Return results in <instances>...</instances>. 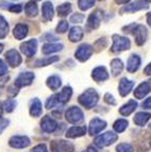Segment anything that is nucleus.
<instances>
[{"label":"nucleus","mask_w":151,"mask_h":152,"mask_svg":"<svg viewBox=\"0 0 151 152\" xmlns=\"http://www.w3.org/2000/svg\"><path fill=\"white\" fill-rule=\"evenodd\" d=\"M149 8V5L146 2L143 1H136V2H132L130 4L125 5L120 10V13H134L141 10H147Z\"/></svg>","instance_id":"nucleus-14"},{"label":"nucleus","mask_w":151,"mask_h":152,"mask_svg":"<svg viewBox=\"0 0 151 152\" xmlns=\"http://www.w3.org/2000/svg\"><path fill=\"white\" fill-rule=\"evenodd\" d=\"M106 44H108V43H106V38H100V39H98V41L94 44L93 49H95L96 51H100V50H102V49L106 48Z\"/></svg>","instance_id":"nucleus-40"},{"label":"nucleus","mask_w":151,"mask_h":152,"mask_svg":"<svg viewBox=\"0 0 151 152\" xmlns=\"http://www.w3.org/2000/svg\"><path fill=\"white\" fill-rule=\"evenodd\" d=\"M58 105H61V104H60V102H59V99H58L56 94L50 96L47 99V101H46V107L49 110L53 109V107H56Z\"/></svg>","instance_id":"nucleus-37"},{"label":"nucleus","mask_w":151,"mask_h":152,"mask_svg":"<svg viewBox=\"0 0 151 152\" xmlns=\"http://www.w3.org/2000/svg\"><path fill=\"white\" fill-rule=\"evenodd\" d=\"M71 95H73V89H71L70 86H65L59 94H56L61 105L67 103L69 101V99L71 98Z\"/></svg>","instance_id":"nucleus-24"},{"label":"nucleus","mask_w":151,"mask_h":152,"mask_svg":"<svg viewBox=\"0 0 151 152\" xmlns=\"http://www.w3.org/2000/svg\"><path fill=\"white\" fill-rule=\"evenodd\" d=\"M65 118L73 124H80L84 121V114L80 107H70L65 112Z\"/></svg>","instance_id":"nucleus-3"},{"label":"nucleus","mask_w":151,"mask_h":152,"mask_svg":"<svg viewBox=\"0 0 151 152\" xmlns=\"http://www.w3.org/2000/svg\"><path fill=\"white\" fill-rule=\"evenodd\" d=\"M129 1H130V0H115V2L117 3V4H127Z\"/></svg>","instance_id":"nucleus-53"},{"label":"nucleus","mask_w":151,"mask_h":152,"mask_svg":"<svg viewBox=\"0 0 151 152\" xmlns=\"http://www.w3.org/2000/svg\"><path fill=\"white\" fill-rule=\"evenodd\" d=\"M151 91V85L148 82H143L136 87L134 91V97L136 99H143L144 97H146L147 95L150 93Z\"/></svg>","instance_id":"nucleus-18"},{"label":"nucleus","mask_w":151,"mask_h":152,"mask_svg":"<svg viewBox=\"0 0 151 152\" xmlns=\"http://www.w3.org/2000/svg\"><path fill=\"white\" fill-rule=\"evenodd\" d=\"M68 30V23L66 20H61L59 25L56 26V32L58 33H65Z\"/></svg>","instance_id":"nucleus-42"},{"label":"nucleus","mask_w":151,"mask_h":152,"mask_svg":"<svg viewBox=\"0 0 151 152\" xmlns=\"http://www.w3.org/2000/svg\"><path fill=\"white\" fill-rule=\"evenodd\" d=\"M8 72V65L4 63L3 60H0V77H3Z\"/></svg>","instance_id":"nucleus-47"},{"label":"nucleus","mask_w":151,"mask_h":152,"mask_svg":"<svg viewBox=\"0 0 151 152\" xmlns=\"http://www.w3.org/2000/svg\"><path fill=\"white\" fill-rule=\"evenodd\" d=\"M141 66V58L137 54H132L129 56L128 62H127V70L129 72H135L139 70Z\"/></svg>","instance_id":"nucleus-19"},{"label":"nucleus","mask_w":151,"mask_h":152,"mask_svg":"<svg viewBox=\"0 0 151 152\" xmlns=\"http://www.w3.org/2000/svg\"><path fill=\"white\" fill-rule=\"evenodd\" d=\"M9 124H10V120L9 119H5V118H2V117H0V134L3 132V130L5 128H8Z\"/></svg>","instance_id":"nucleus-45"},{"label":"nucleus","mask_w":151,"mask_h":152,"mask_svg":"<svg viewBox=\"0 0 151 152\" xmlns=\"http://www.w3.org/2000/svg\"><path fill=\"white\" fill-rule=\"evenodd\" d=\"M95 4V0H79L78 5L81 11H87L88 9L93 8Z\"/></svg>","instance_id":"nucleus-38"},{"label":"nucleus","mask_w":151,"mask_h":152,"mask_svg":"<svg viewBox=\"0 0 151 152\" xmlns=\"http://www.w3.org/2000/svg\"><path fill=\"white\" fill-rule=\"evenodd\" d=\"M113 45L111 47V51L114 53H119L121 51L128 50L131 47V42L128 37L120 35H113Z\"/></svg>","instance_id":"nucleus-2"},{"label":"nucleus","mask_w":151,"mask_h":152,"mask_svg":"<svg viewBox=\"0 0 151 152\" xmlns=\"http://www.w3.org/2000/svg\"><path fill=\"white\" fill-rule=\"evenodd\" d=\"M78 100H79V103L82 107H85V109H93L96 104H97V102H98L99 95L94 88H89L84 91L82 95H80Z\"/></svg>","instance_id":"nucleus-1"},{"label":"nucleus","mask_w":151,"mask_h":152,"mask_svg":"<svg viewBox=\"0 0 151 152\" xmlns=\"http://www.w3.org/2000/svg\"><path fill=\"white\" fill-rule=\"evenodd\" d=\"M82 152H99V151H98V149H96L94 146H89V147H87L84 151H82Z\"/></svg>","instance_id":"nucleus-52"},{"label":"nucleus","mask_w":151,"mask_h":152,"mask_svg":"<svg viewBox=\"0 0 151 152\" xmlns=\"http://www.w3.org/2000/svg\"><path fill=\"white\" fill-rule=\"evenodd\" d=\"M68 37H69L70 42H73V43L80 42L83 38V29L80 28V27H73L69 31Z\"/></svg>","instance_id":"nucleus-27"},{"label":"nucleus","mask_w":151,"mask_h":152,"mask_svg":"<svg viewBox=\"0 0 151 152\" xmlns=\"http://www.w3.org/2000/svg\"><path fill=\"white\" fill-rule=\"evenodd\" d=\"M8 94L11 95L12 97L16 96L18 94V87L15 86V85H13V86H10L8 88Z\"/></svg>","instance_id":"nucleus-49"},{"label":"nucleus","mask_w":151,"mask_h":152,"mask_svg":"<svg viewBox=\"0 0 151 152\" xmlns=\"http://www.w3.org/2000/svg\"><path fill=\"white\" fill-rule=\"evenodd\" d=\"M32 152H48V148L45 144H40L33 148Z\"/></svg>","instance_id":"nucleus-44"},{"label":"nucleus","mask_w":151,"mask_h":152,"mask_svg":"<svg viewBox=\"0 0 151 152\" xmlns=\"http://www.w3.org/2000/svg\"><path fill=\"white\" fill-rule=\"evenodd\" d=\"M25 12L26 14L30 17H34L38 14V8L37 5H36L35 2H33V1H29L25 7Z\"/></svg>","instance_id":"nucleus-32"},{"label":"nucleus","mask_w":151,"mask_h":152,"mask_svg":"<svg viewBox=\"0 0 151 152\" xmlns=\"http://www.w3.org/2000/svg\"><path fill=\"white\" fill-rule=\"evenodd\" d=\"M29 29L28 26L25 25V23H17L15 26V28L13 30V34H14V37L16 39H23L26 36L28 35Z\"/></svg>","instance_id":"nucleus-23"},{"label":"nucleus","mask_w":151,"mask_h":152,"mask_svg":"<svg viewBox=\"0 0 151 152\" xmlns=\"http://www.w3.org/2000/svg\"><path fill=\"white\" fill-rule=\"evenodd\" d=\"M106 128V122L104 120L100 119L98 117H95L91 120L89 126H88V133L94 136L97 135L98 133H100L102 130H104Z\"/></svg>","instance_id":"nucleus-10"},{"label":"nucleus","mask_w":151,"mask_h":152,"mask_svg":"<svg viewBox=\"0 0 151 152\" xmlns=\"http://www.w3.org/2000/svg\"><path fill=\"white\" fill-rule=\"evenodd\" d=\"M84 20V15L81 13H75L70 16V21L73 23H81Z\"/></svg>","instance_id":"nucleus-41"},{"label":"nucleus","mask_w":151,"mask_h":152,"mask_svg":"<svg viewBox=\"0 0 151 152\" xmlns=\"http://www.w3.org/2000/svg\"><path fill=\"white\" fill-rule=\"evenodd\" d=\"M56 11H58V15L61 16V17H65L67 16L69 13L71 12V4L68 2L62 3L61 5H59L56 8Z\"/></svg>","instance_id":"nucleus-34"},{"label":"nucleus","mask_w":151,"mask_h":152,"mask_svg":"<svg viewBox=\"0 0 151 152\" xmlns=\"http://www.w3.org/2000/svg\"><path fill=\"white\" fill-rule=\"evenodd\" d=\"M58 38L56 37L54 35L50 34V33H46L42 36V41H47V42H52V41H56Z\"/></svg>","instance_id":"nucleus-48"},{"label":"nucleus","mask_w":151,"mask_h":152,"mask_svg":"<svg viewBox=\"0 0 151 152\" xmlns=\"http://www.w3.org/2000/svg\"><path fill=\"white\" fill-rule=\"evenodd\" d=\"M34 78H35V76H34V74H33V72H31V71L21 72V74H19V76L16 78L14 85H15V86H17L18 88H20V87L28 86V85H30V84L33 82Z\"/></svg>","instance_id":"nucleus-9"},{"label":"nucleus","mask_w":151,"mask_h":152,"mask_svg":"<svg viewBox=\"0 0 151 152\" xmlns=\"http://www.w3.org/2000/svg\"><path fill=\"white\" fill-rule=\"evenodd\" d=\"M62 85V80L59 76H51L47 79V86L51 91H58Z\"/></svg>","instance_id":"nucleus-30"},{"label":"nucleus","mask_w":151,"mask_h":152,"mask_svg":"<svg viewBox=\"0 0 151 152\" xmlns=\"http://www.w3.org/2000/svg\"><path fill=\"white\" fill-rule=\"evenodd\" d=\"M16 104H17V102L14 99H8V100H5L2 103V109L7 113H11V112H13L15 110Z\"/></svg>","instance_id":"nucleus-36"},{"label":"nucleus","mask_w":151,"mask_h":152,"mask_svg":"<svg viewBox=\"0 0 151 152\" xmlns=\"http://www.w3.org/2000/svg\"><path fill=\"white\" fill-rule=\"evenodd\" d=\"M101 23V13L99 10H96L95 12H93L89 15L87 19V28H89L91 30H95V29L99 28Z\"/></svg>","instance_id":"nucleus-17"},{"label":"nucleus","mask_w":151,"mask_h":152,"mask_svg":"<svg viewBox=\"0 0 151 152\" xmlns=\"http://www.w3.org/2000/svg\"><path fill=\"white\" fill-rule=\"evenodd\" d=\"M86 133V128L84 126H73L66 131V136L68 138H77V137L83 136Z\"/></svg>","instance_id":"nucleus-20"},{"label":"nucleus","mask_w":151,"mask_h":152,"mask_svg":"<svg viewBox=\"0 0 151 152\" xmlns=\"http://www.w3.org/2000/svg\"><path fill=\"white\" fill-rule=\"evenodd\" d=\"M92 78L96 82H102L108 79V72L104 66H98L92 72Z\"/></svg>","instance_id":"nucleus-15"},{"label":"nucleus","mask_w":151,"mask_h":152,"mask_svg":"<svg viewBox=\"0 0 151 152\" xmlns=\"http://www.w3.org/2000/svg\"><path fill=\"white\" fill-rule=\"evenodd\" d=\"M34 1H40V0H34Z\"/></svg>","instance_id":"nucleus-58"},{"label":"nucleus","mask_w":151,"mask_h":152,"mask_svg":"<svg viewBox=\"0 0 151 152\" xmlns=\"http://www.w3.org/2000/svg\"><path fill=\"white\" fill-rule=\"evenodd\" d=\"M2 112H3V109H2V105L0 104V117L2 116Z\"/></svg>","instance_id":"nucleus-56"},{"label":"nucleus","mask_w":151,"mask_h":152,"mask_svg":"<svg viewBox=\"0 0 151 152\" xmlns=\"http://www.w3.org/2000/svg\"><path fill=\"white\" fill-rule=\"evenodd\" d=\"M63 49V45L62 44H52V43H48L45 44L42 48V51H43L44 54H50L53 53V52H58V51H61Z\"/></svg>","instance_id":"nucleus-29"},{"label":"nucleus","mask_w":151,"mask_h":152,"mask_svg":"<svg viewBox=\"0 0 151 152\" xmlns=\"http://www.w3.org/2000/svg\"><path fill=\"white\" fill-rule=\"evenodd\" d=\"M132 34L135 37V43L139 46H141L146 42L147 36H148V31H147V28L145 26L136 25L134 30L132 31Z\"/></svg>","instance_id":"nucleus-8"},{"label":"nucleus","mask_w":151,"mask_h":152,"mask_svg":"<svg viewBox=\"0 0 151 152\" xmlns=\"http://www.w3.org/2000/svg\"><path fill=\"white\" fill-rule=\"evenodd\" d=\"M116 151L117 152H133V147H132L130 144L122 142V144H119L118 146L116 147Z\"/></svg>","instance_id":"nucleus-39"},{"label":"nucleus","mask_w":151,"mask_h":152,"mask_svg":"<svg viewBox=\"0 0 151 152\" xmlns=\"http://www.w3.org/2000/svg\"><path fill=\"white\" fill-rule=\"evenodd\" d=\"M43 113V105L38 98H34L30 102V115L33 117H40Z\"/></svg>","instance_id":"nucleus-22"},{"label":"nucleus","mask_w":151,"mask_h":152,"mask_svg":"<svg viewBox=\"0 0 151 152\" xmlns=\"http://www.w3.org/2000/svg\"><path fill=\"white\" fill-rule=\"evenodd\" d=\"M123 69V63L120 58H114L111 62V72L114 77H117L121 74Z\"/></svg>","instance_id":"nucleus-28"},{"label":"nucleus","mask_w":151,"mask_h":152,"mask_svg":"<svg viewBox=\"0 0 151 152\" xmlns=\"http://www.w3.org/2000/svg\"><path fill=\"white\" fill-rule=\"evenodd\" d=\"M3 48H4V45H3V44H0V53L3 51Z\"/></svg>","instance_id":"nucleus-55"},{"label":"nucleus","mask_w":151,"mask_h":152,"mask_svg":"<svg viewBox=\"0 0 151 152\" xmlns=\"http://www.w3.org/2000/svg\"><path fill=\"white\" fill-rule=\"evenodd\" d=\"M144 74L147 75V76H151V63H149L148 65L145 67V69H144Z\"/></svg>","instance_id":"nucleus-51"},{"label":"nucleus","mask_w":151,"mask_h":152,"mask_svg":"<svg viewBox=\"0 0 151 152\" xmlns=\"http://www.w3.org/2000/svg\"><path fill=\"white\" fill-rule=\"evenodd\" d=\"M50 149L52 152H73L75 146L70 142L59 140H52L51 142Z\"/></svg>","instance_id":"nucleus-5"},{"label":"nucleus","mask_w":151,"mask_h":152,"mask_svg":"<svg viewBox=\"0 0 151 152\" xmlns=\"http://www.w3.org/2000/svg\"><path fill=\"white\" fill-rule=\"evenodd\" d=\"M93 50H94L93 46L88 45V44H82V45L79 46L78 49L76 50L75 56H76V58L79 60L80 62H85L92 56Z\"/></svg>","instance_id":"nucleus-6"},{"label":"nucleus","mask_w":151,"mask_h":152,"mask_svg":"<svg viewBox=\"0 0 151 152\" xmlns=\"http://www.w3.org/2000/svg\"><path fill=\"white\" fill-rule=\"evenodd\" d=\"M118 140V135L117 133H114L112 131H108L103 134L99 135L95 138V145L98 146L99 148L108 147L110 145L114 144L116 140Z\"/></svg>","instance_id":"nucleus-4"},{"label":"nucleus","mask_w":151,"mask_h":152,"mask_svg":"<svg viewBox=\"0 0 151 152\" xmlns=\"http://www.w3.org/2000/svg\"><path fill=\"white\" fill-rule=\"evenodd\" d=\"M150 118H151V114H149V113H146V112H139V113L135 114V116H134L133 121L136 126L144 127V126L150 120Z\"/></svg>","instance_id":"nucleus-25"},{"label":"nucleus","mask_w":151,"mask_h":152,"mask_svg":"<svg viewBox=\"0 0 151 152\" xmlns=\"http://www.w3.org/2000/svg\"><path fill=\"white\" fill-rule=\"evenodd\" d=\"M9 33V23L3 16L0 15V38H4Z\"/></svg>","instance_id":"nucleus-35"},{"label":"nucleus","mask_w":151,"mask_h":152,"mask_svg":"<svg viewBox=\"0 0 151 152\" xmlns=\"http://www.w3.org/2000/svg\"><path fill=\"white\" fill-rule=\"evenodd\" d=\"M59 61V56H46V58H40V60H36L34 65L35 67H44V66H48L52 63H56Z\"/></svg>","instance_id":"nucleus-31"},{"label":"nucleus","mask_w":151,"mask_h":152,"mask_svg":"<svg viewBox=\"0 0 151 152\" xmlns=\"http://www.w3.org/2000/svg\"><path fill=\"white\" fill-rule=\"evenodd\" d=\"M40 128L44 132L46 133H52V132H56L58 129V124L52 117L50 116H44L42 118V121H40Z\"/></svg>","instance_id":"nucleus-13"},{"label":"nucleus","mask_w":151,"mask_h":152,"mask_svg":"<svg viewBox=\"0 0 151 152\" xmlns=\"http://www.w3.org/2000/svg\"><path fill=\"white\" fill-rule=\"evenodd\" d=\"M141 1H143V2H150V1H151V0H141Z\"/></svg>","instance_id":"nucleus-57"},{"label":"nucleus","mask_w":151,"mask_h":152,"mask_svg":"<svg viewBox=\"0 0 151 152\" xmlns=\"http://www.w3.org/2000/svg\"><path fill=\"white\" fill-rule=\"evenodd\" d=\"M147 23H148V25L151 27V12H149L148 14H147Z\"/></svg>","instance_id":"nucleus-54"},{"label":"nucleus","mask_w":151,"mask_h":152,"mask_svg":"<svg viewBox=\"0 0 151 152\" xmlns=\"http://www.w3.org/2000/svg\"><path fill=\"white\" fill-rule=\"evenodd\" d=\"M37 50V41L36 39H30L20 45V51L25 54L26 56L31 58L36 53Z\"/></svg>","instance_id":"nucleus-11"},{"label":"nucleus","mask_w":151,"mask_h":152,"mask_svg":"<svg viewBox=\"0 0 151 152\" xmlns=\"http://www.w3.org/2000/svg\"><path fill=\"white\" fill-rule=\"evenodd\" d=\"M128 120L127 119H123V118H120V119H117L115 122H114V130H115V132H117V133H122L125 130L128 128Z\"/></svg>","instance_id":"nucleus-33"},{"label":"nucleus","mask_w":151,"mask_h":152,"mask_svg":"<svg viewBox=\"0 0 151 152\" xmlns=\"http://www.w3.org/2000/svg\"><path fill=\"white\" fill-rule=\"evenodd\" d=\"M31 140L28 136H23V135H15L10 138L9 140V145L12 148L15 149H23L30 146Z\"/></svg>","instance_id":"nucleus-7"},{"label":"nucleus","mask_w":151,"mask_h":152,"mask_svg":"<svg viewBox=\"0 0 151 152\" xmlns=\"http://www.w3.org/2000/svg\"><path fill=\"white\" fill-rule=\"evenodd\" d=\"M104 101H106L108 104H110V105H115L116 104V100L114 99L113 95H111L110 93L104 95Z\"/></svg>","instance_id":"nucleus-43"},{"label":"nucleus","mask_w":151,"mask_h":152,"mask_svg":"<svg viewBox=\"0 0 151 152\" xmlns=\"http://www.w3.org/2000/svg\"><path fill=\"white\" fill-rule=\"evenodd\" d=\"M141 107H143V109H145V110H150L151 109V97L147 98L146 100L141 103Z\"/></svg>","instance_id":"nucleus-50"},{"label":"nucleus","mask_w":151,"mask_h":152,"mask_svg":"<svg viewBox=\"0 0 151 152\" xmlns=\"http://www.w3.org/2000/svg\"><path fill=\"white\" fill-rule=\"evenodd\" d=\"M5 60L11 67H18L23 62V58L15 49H10L5 52Z\"/></svg>","instance_id":"nucleus-12"},{"label":"nucleus","mask_w":151,"mask_h":152,"mask_svg":"<svg viewBox=\"0 0 151 152\" xmlns=\"http://www.w3.org/2000/svg\"><path fill=\"white\" fill-rule=\"evenodd\" d=\"M134 86V82L133 81H130L128 80L127 78H122L119 82V85H118V91H119V94H120L121 97H126L127 95H129V93L132 91Z\"/></svg>","instance_id":"nucleus-16"},{"label":"nucleus","mask_w":151,"mask_h":152,"mask_svg":"<svg viewBox=\"0 0 151 152\" xmlns=\"http://www.w3.org/2000/svg\"><path fill=\"white\" fill-rule=\"evenodd\" d=\"M10 12H13V13H20L23 11V5L21 4H11L10 8L8 9Z\"/></svg>","instance_id":"nucleus-46"},{"label":"nucleus","mask_w":151,"mask_h":152,"mask_svg":"<svg viewBox=\"0 0 151 152\" xmlns=\"http://www.w3.org/2000/svg\"><path fill=\"white\" fill-rule=\"evenodd\" d=\"M136 107H137V102L135 100H129L126 104H123L122 107L119 109V113L123 116H129L135 111Z\"/></svg>","instance_id":"nucleus-26"},{"label":"nucleus","mask_w":151,"mask_h":152,"mask_svg":"<svg viewBox=\"0 0 151 152\" xmlns=\"http://www.w3.org/2000/svg\"><path fill=\"white\" fill-rule=\"evenodd\" d=\"M42 15H43V19L45 21L52 20L53 16H54V10H53V5L50 1H46V2L43 3Z\"/></svg>","instance_id":"nucleus-21"}]
</instances>
